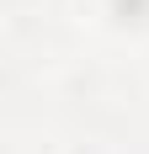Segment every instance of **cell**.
<instances>
[{
	"mask_svg": "<svg viewBox=\"0 0 149 154\" xmlns=\"http://www.w3.org/2000/svg\"><path fill=\"white\" fill-rule=\"evenodd\" d=\"M112 5H117L122 21H144V16H149V0H112Z\"/></svg>",
	"mask_w": 149,
	"mask_h": 154,
	"instance_id": "1",
	"label": "cell"
}]
</instances>
